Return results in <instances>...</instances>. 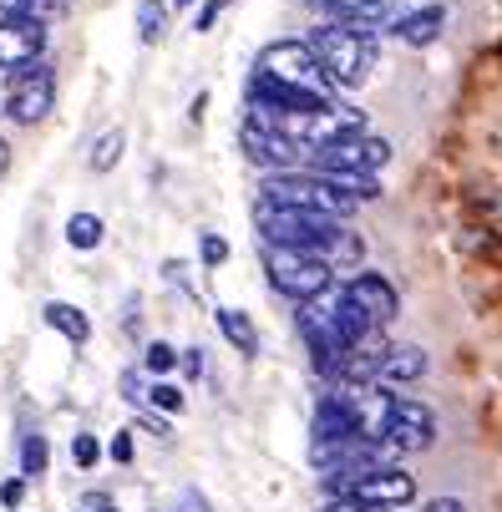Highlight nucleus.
<instances>
[{"instance_id": "36", "label": "nucleus", "mask_w": 502, "mask_h": 512, "mask_svg": "<svg viewBox=\"0 0 502 512\" xmlns=\"http://www.w3.org/2000/svg\"><path fill=\"white\" fill-rule=\"evenodd\" d=\"M11 168V153H6V142H0V173H6Z\"/></svg>"}, {"instance_id": "1", "label": "nucleus", "mask_w": 502, "mask_h": 512, "mask_svg": "<svg viewBox=\"0 0 502 512\" xmlns=\"http://www.w3.org/2000/svg\"><path fill=\"white\" fill-rule=\"evenodd\" d=\"M310 46H315V56H320V66H325V77H330L335 92H350V87H361V82L371 77L376 36L350 31V26H340V21H320V26L310 31Z\"/></svg>"}, {"instance_id": "16", "label": "nucleus", "mask_w": 502, "mask_h": 512, "mask_svg": "<svg viewBox=\"0 0 502 512\" xmlns=\"http://www.w3.org/2000/svg\"><path fill=\"white\" fill-rule=\"evenodd\" d=\"M41 320L66 340V345H87L92 340V320L77 310V305H66V300H46V310H41Z\"/></svg>"}, {"instance_id": "37", "label": "nucleus", "mask_w": 502, "mask_h": 512, "mask_svg": "<svg viewBox=\"0 0 502 512\" xmlns=\"http://www.w3.org/2000/svg\"><path fill=\"white\" fill-rule=\"evenodd\" d=\"M173 6H178V11H183V6H193V0H173Z\"/></svg>"}, {"instance_id": "14", "label": "nucleus", "mask_w": 502, "mask_h": 512, "mask_svg": "<svg viewBox=\"0 0 502 512\" xmlns=\"http://www.w3.org/2000/svg\"><path fill=\"white\" fill-rule=\"evenodd\" d=\"M426 371H432V355L421 345H391L381 360V386H416Z\"/></svg>"}, {"instance_id": "18", "label": "nucleus", "mask_w": 502, "mask_h": 512, "mask_svg": "<svg viewBox=\"0 0 502 512\" xmlns=\"http://www.w3.org/2000/svg\"><path fill=\"white\" fill-rule=\"evenodd\" d=\"M213 320H219V330H224V340L239 350V355H254L259 350V335H254V320L244 315V310H229V305H219L213 310Z\"/></svg>"}, {"instance_id": "23", "label": "nucleus", "mask_w": 502, "mask_h": 512, "mask_svg": "<svg viewBox=\"0 0 502 512\" xmlns=\"http://www.w3.org/2000/svg\"><path fill=\"white\" fill-rule=\"evenodd\" d=\"M198 259H203V269H219V264L229 259V239L213 234V229H203V234H198Z\"/></svg>"}, {"instance_id": "34", "label": "nucleus", "mask_w": 502, "mask_h": 512, "mask_svg": "<svg viewBox=\"0 0 502 512\" xmlns=\"http://www.w3.org/2000/svg\"><path fill=\"white\" fill-rule=\"evenodd\" d=\"M183 371H188V376H203V355H198V350H183Z\"/></svg>"}, {"instance_id": "12", "label": "nucleus", "mask_w": 502, "mask_h": 512, "mask_svg": "<svg viewBox=\"0 0 502 512\" xmlns=\"http://www.w3.org/2000/svg\"><path fill=\"white\" fill-rule=\"evenodd\" d=\"M345 289H350V300L361 305V310H366L381 330L401 315V295H396V284H391L381 269H355V274L345 279Z\"/></svg>"}, {"instance_id": "30", "label": "nucleus", "mask_w": 502, "mask_h": 512, "mask_svg": "<svg viewBox=\"0 0 502 512\" xmlns=\"http://www.w3.org/2000/svg\"><path fill=\"white\" fill-rule=\"evenodd\" d=\"M224 6H229V0H203V11L193 16V31H213V21H219Z\"/></svg>"}, {"instance_id": "21", "label": "nucleus", "mask_w": 502, "mask_h": 512, "mask_svg": "<svg viewBox=\"0 0 502 512\" xmlns=\"http://www.w3.org/2000/svg\"><path fill=\"white\" fill-rule=\"evenodd\" d=\"M122 153H127V132H122V127H107V132L92 142V158H87V163H92V173H112V168L122 163Z\"/></svg>"}, {"instance_id": "31", "label": "nucleus", "mask_w": 502, "mask_h": 512, "mask_svg": "<svg viewBox=\"0 0 502 512\" xmlns=\"http://www.w3.org/2000/svg\"><path fill=\"white\" fill-rule=\"evenodd\" d=\"M107 457H112V462H122V467L132 462V431H117V436H112V447H107Z\"/></svg>"}, {"instance_id": "11", "label": "nucleus", "mask_w": 502, "mask_h": 512, "mask_svg": "<svg viewBox=\"0 0 502 512\" xmlns=\"http://www.w3.org/2000/svg\"><path fill=\"white\" fill-rule=\"evenodd\" d=\"M41 51H46V21L41 16H6L0 21V66L6 71L41 61Z\"/></svg>"}, {"instance_id": "35", "label": "nucleus", "mask_w": 502, "mask_h": 512, "mask_svg": "<svg viewBox=\"0 0 502 512\" xmlns=\"http://www.w3.org/2000/svg\"><path fill=\"white\" fill-rule=\"evenodd\" d=\"M142 426H148L153 436H168V421H163V416H142Z\"/></svg>"}, {"instance_id": "9", "label": "nucleus", "mask_w": 502, "mask_h": 512, "mask_svg": "<svg viewBox=\"0 0 502 512\" xmlns=\"http://www.w3.org/2000/svg\"><path fill=\"white\" fill-rule=\"evenodd\" d=\"M386 163H391V142L376 132H345L310 153V168L320 173H381Z\"/></svg>"}, {"instance_id": "28", "label": "nucleus", "mask_w": 502, "mask_h": 512, "mask_svg": "<svg viewBox=\"0 0 502 512\" xmlns=\"http://www.w3.org/2000/svg\"><path fill=\"white\" fill-rule=\"evenodd\" d=\"M26 502V477H6V482H0V507H21Z\"/></svg>"}, {"instance_id": "2", "label": "nucleus", "mask_w": 502, "mask_h": 512, "mask_svg": "<svg viewBox=\"0 0 502 512\" xmlns=\"http://www.w3.org/2000/svg\"><path fill=\"white\" fill-rule=\"evenodd\" d=\"M259 198L264 203H290V208H310V213H330V218H350L355 203L340 183H330L325 173L315 168H290V173H264L259 183Z\"/></svg>"}, {"instance_id": "17", "label": "nucleus", "mask_w": 502, "mask_h": 512, "mask_svg": "<svg viewBox=\"0 0 502 512\" xmlns=\"http://www.w3.org/2000/svg\"><path fill=\"white\" fill-rule=\"evenodd\" d=\"M325 259H330V269H335V274L361 269V259H366V244H361V234H355L350 224H340V229H335V239L325 244Z\"/></svg>"}, {"instance_id": "4", "label": "nucleus", "mask_w": 502, "mask_h": 512, "mask_svg": "<svg viewBox=\"0 0 502 512\" xmlns=\"http://www.w3.org/2000/svg\"><path fill=\"white\" fill-rule=\"evenodd\" d=\"M264 279L279 289L290 305L320 295V289L335 279L330 259L315 254V249H290V244H264Z\"/></svg>"}, {"instance_id": "33", "label": "nucleus", "mask_w": 502, "mask_h": 512, "mask_svg": "<svg viewBox=\"0 0 502 512\" xmlns=\"http://www.w3.org/2000/svg\"><path fill=\"white\" fill-rule=\"evenodd\" d=\"M82 512H117V507H112L107 492H87V497H82Z\"/></svg>"}, {"instance_id": "26", "label": "nucleus", "mask_w": 502, "mask_h": 512, "mask_svg": "<svg viewBox=\"0 0 502 512\" xmlns=\"http://www.w3.org/2000/svg\"><path fill=\"white\" fill-rule=\"evenodd\" d=\"M148 401L158 406V411H183L188 401H183V386H173V381H153L148 386Z\"/></svg>"}, {"instance_id": "24", "label": "nucleus", "mask_w": 502, "mask_h": 512, "mask_svg": "<svg viewBox=\"0 0 502 512\" xmlns=\"http://www.w3.org/2000/svg\"><path fill=\"white\" fill-rule=\"evenodd\" d=\"M71 462H77L82 472H92V467L102 462V447H97L92 431H77V436H71Z\"/></svg>"}, {"instance_id": "8", "label": "nucleus", "mask_w": 502, "mask_h": 512, "mask_svg": "<svg viewBox=\"0 0 502 512\" xmlns=\"http://www.w3.org/2000/svg\"><path fill=\"white\" fill-rule=\"evenodd\" d=\"M254 66H264L269 77H279V82L310 87V92H335L330 77H325V66H320V56H315V46H310V36H279V41H269Z\"/></svg>"}, {"instance_id": "6", "label": "nucleus", "mask_w": 502, "mask_h": 512, "mask_svg": "<svg viewBox=\"0 0 502 512\" xmlns=\"http://www.w3.org/2000/svg\"><path fill=\"white\" fill-rule=\"evenodd\" d=\"M51 107H56V71H51V61L41 56L31 66H16L11 82H6V117L16 127H36V122L51 117Z\"/></svg>"}, {"instance_id": "25", "label": "nucleus", "mask_w": 502, "mask_h": 512, "mask_svg": "<svg viewBox=\"0 0 502 512\" xmlns=\"http://www.w3.org/2000/svg\"><path fill=\"white\" fill-rule=\"evenodd\" d=\"M142 365H148L153 376H168L173 365H178V350H173L168 340H153V345H148V355H142Z\"/></svg>"}, {"instance_id": "10", "label": "nucleus", "mask_w": 502, "mask_h": 512, "mask_svg": "<svg viewBox=\"0 0 502 512\" xmlns=\"http://www.w3.org/2000/svg\"><path fill=\"white\" fill-rule=\"evenodd\" d=\"M386 442H396L401 452H426L437 442V411L416 401V396H401L396 391V416H391V436Z\"/></svg>"}, {"instance_id": "19", "label": "nucleus", "mask_w": 502, "mask_h": 512, "mask_svg": "<svg viewBox=\"0 0 502 512\" xmlns=\"http://www.w3.org/2000/svg\"><path fill=\"white\" fill-rule=\"evenodd\" d=\"M168 36V0H137V41L158 46Z\"/></svg>"}, {"instance_id": "13", "label": "nucleus", "mask_w": 502, "mask_h": 512, "mask_svg": "<svg viewBox=\"0 0 502 512\" xmlns=\"http://www.w3.org/2000/svg\"><path fill=\"white\" fill-rule=\"evenodd\" d=\"M345 497L371 502V507H406V502L416 497V482H411V472H401L396 462H386V467H371Z\"/></svg>"}, {"instance_id": "7", "label": "nucleus", "mask_w": 502, "mask_h": 512, "mask_svg": "<svg viewBox=\"0 0 502 512\" xmlns=\"http://www.w3.org/2000/svg\"><path fill=\"white\" fill-rule=\"evenodd\" d=\"M244 102H249V112H264V117H300V112L330 107L335 92H310V87L279 82V77H269L264 66H254L249 82H244Z\"/></svg>"}, {"instance_id": "3", "label": "nucleus", "mask_w": 502, "mask_h": 512, "mask_svg": "<svg viewBox=\"0 0 502 512\" xmlns=\"http://www.w3.org/2000/svg\"><path fill=\"white\" fill-rule=\"evenodd\" d=\"M340 224H345V218L290 208V203H264V198L254 208V234L264 244H290V249H315V254H325V244L335 239Z\"/></svg>"}, {"instance_id": "29", "label": "nucleus", "mask_w": 502, "mask_h": 512, "mask_svg": "<svg viewBox=\"0 0 502 512\" xmlns=\"http://www.w3.org/2000/svg\"><path fill=\"white\" fill-rule=\"evenodd\" d=\"M46 0H0V21L6 16H41Z\"/></svg>"}, {"instance_id": "27", "label": "nucleus", "mask_w": 502, "mask_h": 512, "mask_svg": "<svg viewBox=\"0 0 502 512\" xmlns=\"http://www.w3.org/2000/svg\"><path fill=\"white\" fill-rule=\"evenodd\" d=\"M320 512H396V507H371V502H355V497H325Z\"/></svg>"}, {"instance_id": "5", "label": "nucleus", "mask_w": 502, "mask_h": 512, "mask_svg": "<svg viewBox=\"0 0 502 512\" xmlns=\"http://www.w3.org/2000/svg\"><path fill=\"white\" fill-rule=\"evenodd\" d=\"M239 142H244V158L264 173H290V168H310V148H300V142L290 132H279L274 117L264 112H244L239 122Z\"/></svg>"}, {"instance_id": "20", "label": "nucleus", "mask_w": 502, "mask_h": 512, "mask_svg": "<svg viewBox=\"0 0 502 512\" xmlns=\"http://www.w3.org/2000/svg\"><path fill=\"white\" fill-rule=\"evenodd\" d=\"M102 239H107V224H102L97 213H71V218H66V244H71V249L87 254V249H97Z\"/></svg>"}, {"instance_id": "32", "label": "nucleus", "mask_w": 502, "mask_h": 512, "mask_svg": "<svg viewBox=\"0 0 502 512\" xmlns=\"http://www.w3.org/2000/svg\"><path fill=\"white\" fill-rule=\"evenodd\" d=\"M421 512H467L462 497H432V502H421Z\"/></svg>"}, {"instance_id": "15", "label": "nucleus", "mask_w": 502, "mask_h": 512, "mask_svg": "<svg viewBox=\"0 0 502 512\" xmlns=\"http://www.w3.org/2000/svg\"><path fill=\"white\" fill-rule=\"evenodd\" d=\"M442 21H447V6H421V11H406L391 36H401L406 46H432L442 36Z\"/></svg>"}, {"instance_id": "22", "label": "nucleus", "mask_w": 502, "mask_h": 512, "mask_svg": "<svg viewBox=\"0 0 502 512\" xmlns=\"http://www.w3.org/2000/svg\"><path fill=\"white\" fill-rule=\"evenodd\" d=\"M46 462H51L46 436H41V431H26V436H21V477H41Z\"/></svg>"}]
</instances>
